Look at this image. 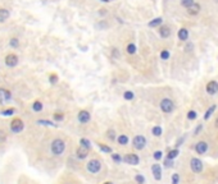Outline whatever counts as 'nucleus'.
<instances>
[{
  "mask_svg": "<svg viewBox=\"0 0 218 184\" xmlns=\"http://www.w3.org/2000/svg\"><path fill=\"white\" fill-rule=\"evenodd\" d=\"M65 148V143H64V141L63 139H54L53 141V143H51V152L55 155V156H59V155L63 153Z\"/></svg>",
  "mask_w": 218,
  "mask_h": 184,
  "instance_id": "obj_1",
  "label": "nucleus"
},
{
  "mask_svg": "<svg viewBox=\"0 0 218 184\" xmlns=\"http://www.w3.org/2000/svg\"><path fill=\"white\" fill-rule=\"evenodd\" d=\"M160 109L163 112H167V114H169V112L173 111L174 109V104L172 100H169V98H163V100L160 101Z\"/></svg>",
  "mask_w": 218,
  "mask_h": 184,
  "instance_id": "obj_2",
  "label": "nucleus"
},
{
  "mask_svg": "<svg viewBox=\"0 0 218 184\" xmlns=\"http://www.w3.org/2000/svg\"><path fill=\"white\" fill-rule=\"evenodd\" d=\"M23 122L21 120V119H14V120H12V123H10V131L13 132V133H21L22 131H23Z\"/></svg>",
  "mask_w": 218,
  "mask_h": 184,
  "instance_id": "obj_3",
  "label": "nucleus"
},
{
  "mask_svg": "<svg viewBox=\"0 0 218 184\" xmlns=\"http://www.w3.org/2000/svg\"><path fill=\"white\" fill-rule=\"evenodd\" d=\"M100 169H101V162H100L99 160H91V161H89V164H87V170H89L90 173L96 174V173H99Z\"/></svg>",
  "mask_w": 218,
  "mask_h": 184,
  "instance_id": "obj_4",
  "label": "nucleus"
},
{
  "mask_svg": "<svg viewBox=\"0 0 218 184\" xmlns=\"http://www.w3.org/2000/svg\"><path fill=\"white\" fill-rule=\"evenodd\" d=\"M132 145H133V147L136 150H143L146 146V139L143 136H136L133 138V141H132Z\"/></svg>",
  "mask_w": 218,
  "mask_h": 184,
  "instance_id": "obj_5",
  "label": "nucleus"
},
{
  "mask_svg": "<svg viewBox=\"0 0 218 184\" xmlns=\"http://www.w3.org/2000/svg\"><path fill=\"white\" fill-rule=\"evenodd\" d=\"M190 167H191V170L194 173H200L203 170V162H201V160H199L196 157H193L191 161H190Z\"/></svg>",
  "mask_w": 218,
  "mask_h": 184,
  "instance_id": "obj_6",
  "label": "nucleus"
},
{
  "mask_svg": "<svg viewBox=\"0 0 218 184\" xmlns=\"http://www.w3.org/2000/svg\"><path fill=\"white\" fill-rule=\"evenodd\" d=\"M123 161L126 164H130V165H138L140 162V159H139L138 155L131 153V155H126V156L123 157Z\"/></svg>",
  "mask_w": 218,
  "mask_h": 184,
  "instance_id": "obj_7",
  "label": "nucleus"
},
{
  "mask_svg": "<svg viewBox=\"0 0 218 184\" xmlns=\"http://www.w3.org/2000/svg\"><path fill=\"white\" fill-rule=\"evenodd\" d=\"M10 97H12V93L10 91L5 90V88H0V104H5L7 101L10 100Z\"/></svg>",
  "mask_w": 218,
  "mask_h": 184,
  "instance_id": "obj_8",
  "label": "nucleus"
},
{
  "mask_svg": "<svg viewBox=\"0 0 218 184\" xmlns=\"http://www.w3.org/2000/svg\"><path fill=\"white\" fill-rule=\"evenodd\" d=\"M5 64L8 65V67H16L17 64H18V58H17V55H14V54H9V55H7L5 56Z\"/></svg>",
  "mask_w": 218,
  "mask_h": 184,
  "instance_id": "obj_9",
  "label": "nucleus"
},
{
  "mask_svg": "<svg viewBox=\"0 0 218 184\" xmlns=\"http://www.w3.org/2000/svg\"><path fill=\"white\" fill-rule=\"evenodd\" d=\"M207 150H208V145H207V142H204V141H200V142H198L195 146V151L199 155H204L207 152Z\"/></svg>",
  "mask_w": 218,
  "mask_h": 184,
  "instance_id": "obj_10",
  "label": "nucleus"
},
{
  "mask_svg": "<svg viewBox=\"0 0 218 184\" xmlns=\"http://www.w3.org/2000/svg\"><path fill=\"white\" fill-rule=\"evenodd\" d=\"M89 120H90V114H89V111L82 110V111L78 112V122H80V123L85 124V123H87Z\"/></svg>",
  "mask_w": 218,
  "mask_h": 184,
  "instance_id": "obj_11",
  "label": "nucleus"
},
{
  "mask_svg": "<svg viewBox=\"0 0 218 184\" xmlns=\"http://www.w3.org/2000/svg\"><path fill=\"white\" fill-rule=\"evenodd\" d=\"M152 173H153V177L155 178V180L162 179V170H160V166L158 164H154L152 166Z\"/></svg>",
  "mask_w": 218,
  "mask_h": 184,
  "instance_id": "obj_12",
  "label": "nucleus"
},
{
  "mask_svg": "<svg viewBox=\"0 0 218 184\" xmlns=\"http://www.w3.org/2000/svg\"><path fill=\"white\" fill-rule=\"evenodd\" d=\"M207 91H208V93H210V95L217 93V92H218V83H217L215 81L209 82V83L207 84Z\"/></svg>",
  "mask_w": 218,
  "mask_h": 184,
  "instance_id": "obj_13",
  "label": "nucleus"
},
{
  "mask_svg": "<svg viewBox=\"0 0 218 184\" xmlns=\"http://www.w3.org/2000/svg\"><path fill=\"white\" fill-rule=\"evenodd\" d=\"M87 153H89V150H87V148H85V147H82V146L77 148V157H78V159H81V160L86 159Z\"/></svg>",
  "mask_w": 218,
  "mask_h": 184,
  "instance_id": "obj_14",
  "label": "nucleus"
},
{
  "mask_svg": "<svg viewBox=\"0 0 218 184\" xmlns=\"http://www.w3.org/2000/svg\"><path fill=\"white\" fill-rule=\"evenodd\" d=\"M9 16H10V13L8 9H5V8L0 9V22H5L9 18Z\"/></svg>",
  "mask_w": 218,
  "mask_h": 184,
  "instance_id": "obj_15",
  "label": "nucleus"
},
{
  "mask_svg": "<svg viewBox=\"0 0 218 184\" xmlns=\"http://www.w3.org/2000/svg\"><path fill=\"white\" fill-rule=\"evenodd\" d=\"M159 35H160L163 38L168 37V36L171 35V30H169V27H167V26H163V27H160V30H159Z\"/></svg>",
  "mask_w": 218,
  "mask_h": 184,
  "instance_id": "obj_16",
  "label": "nucleus"
},
{
  "mask_svg": "<svg viewBox=\"0 0 218 184\" xmlns=\"http://www.w3.org/2000/svg\"><path fill=\"white\" fill-rule=\"evenodd\" d=\"M199 10H200V5H199V4H195V3L189 8V13L191 14V16H195V14H198Z\"/></svg>",
  "mask_w": 218,
  "mask_h": 184,
  "instance_id": "obj_17",
  "label": "nucleus"
},
{
  "mask_svg": "<svg viewBox=\"0 0 218 184\" xmlns=\"http://www.w3.org/2000/svg\"><path fill=\"white\" fill-rule=\"evenodd\" d=\"M179 37H180V40H182V41H186V40H187L189 32H187L186 28H181V30L179 31Z\"/></svg>",
  "mask_w": 218,
  "mask_h": 184,
  "instance_id": "obj_18",
  "label": "nucleus"
},
{
  "mask_svg": "<svg viewBox=\"0 0 218 184\" xmlns=\"http://www.w3.org/2000/svg\"><path fill=\"white\" fill-rule=\"evenodd\" d=\"M118 143H119L121 146L127 145V143H128V138H127V136H125V134L119 136V137H118Z\"/></svg>",
  "mask_w": 218,
  "mask_h": 184,
  "instance_id": "obj_19",
  "label": "nucleus"
},
{
  "mask_svg": "<svg viewBox=\"0 0 218 184\" xmlns=\"http://www.w3.org/2000/svg\"><path fill=\"white\" fill-rule=\"evenodd\" d=\"M177 156H179V150H177V148H174V150H171V151L168 152V155H167V157H168V159H171V160L176 159Z\"/></svg>",
  "mask_w": 218,
  "mask_h": 184,
  "instance_id": "obj_20",
  "label": "nucleus"
},
{
  "mask_svg": "<svg viewBox=\"0 0 218 184\" xmlns=\"http://www.w3.org/2000/svg\"><path fill=\"white\" fill-rule=\"evenodd\" d=\"M32 109H34V111H41L43 110V104L40 101H35L34 105H32Z\"/></svg>",
  "mask_w": 218,
  "mask_h": 184,
  "instance_id": "obj_21",
  "label": "nucleus"
},
{
  "mask_svg": "<svg viewBox=\"0 0 218 184\" xmlns=\"http://www.w3.org/2000/svg\"><path fill=\"white\" fill-rule=\"evenodd\" d=\"M14 112H16V109L10 107V109H7V110H3V111H2V114L5 115V117H10V115L14 114Z\"/></svg>",
  "mask_w": 218,
  "mask_h": 184,
  "instance_id": "obj_22",
  "label": "nucleus"
},
{
  "mask_svg": "<svg viewBox=\"0 0 218 184\" xmlns=\"http://www.w3.org/2000/svg\"><path fill=\"white\" fill-rule=\"evenodd\" d=\"M196 117H198V112H196V111H194V110H190V111L187 112V118H189L190 120H194V119H196Z\"/></svg>",
  "mask_w": 218,
  "mask_h": 184,
  "instance_id": "obj_23",
  "label": "nucleus"
},
{
  "mask_svg": "<svg viewBox=\"0 0 218 184\" xmlns=\"http://www.w3.org/2000/svg\"><path fill=\"white\" fill-rule=\"evenodd\" d=\"M181 4L185 7V8H190V7H191L193 4H194V0H181Z\"/></svg>",
  "mask_w": 218,
  "mask_h": 184,
  "instance_id": "obj_24",
  "label": "nucleus"
},
{
  "mask_svg": "<svg viewBox=\"0 0 218 184\" xmlns=\"http://www.w3.org/2000/svg\"><path fill=\"white\" fill-rule=\"evenodd\" d=\"M80 143H81V146H82V147H85V148H90V141H87V139H85V138H82V139H81L80 141Z\"/></svg>",
  "mask_w": 218,
  "mask_h": 184,
  "instance_id": "obj_25",
  "label": "nucleus"
},
{
  "mask_svg": "<svg viewBox=\"0 0 218 184\" xmlns=\"http://www.w3.org/2000/svg\"><path fill=\"white\" fill-rule=\"evenodd\" d=\"M215 110V106L213 105V106H210L208 110H207V112H205V115H204V119H209V117L212 115V112Z\"/></svg>",
  "mask_w": 218,
  "mask_h": 184,
  "instance_id": "obj_26",
  "label": "nucleus"
},
{
  "mask_svg": "<svg viewBox=\"0 0 218 184\" xmlns=\"http://www.w3.org/2000/svg\"><path fill=\"white\" fill-rule=\"evenodd\" d=\"M160 23H162V18H155V19H153L150 23H149V26H150V27H157Z\"/></svg>",
  "mask_w": 218,
  "mask_h": 184,
  "instance_id": "obj_27",
  "label": "nucleus"
},
{
  "mask_svg": "<svg viewBox=\"0 0 218 184\" xmlns=\"http://www.w3.org/2000/svg\"><path fill=\"white\" fill-rule=\"evenodd\" d=\"M135 180L138 182V184H144V183H145V178H144L141 174H138V175H136V177H135Z\"/></svg>",
  "mask_w": 218,
  "mask_h": 184,
  "instance_id": "obj_28",
  "label": "nucleus"
},
{
  "mask_svg": "<svg viewBox=\"0 0 218 184\" xmlns=\"http://www.w3.org/2000/svg\"><path fill=\"white\" fill-rule=\"evenodd\" d=\"M152 132H153V134H154V136L159 137V136L162 134V128H160V127H154Z\"/></svg>",
  "mask_w": 218,
  "mask_h": 184,
  "instance_id": "obj_29",
  "label": "nucleus"
},
{
  "mask_svg": "<svg viewBox=\"0 0 218 184\" xmlns=\"http://www.w3.org/2000/svg\"><path fill=\"white\" fill-rule=\"evenodd\" d=\"M37 124H43V125H50V127H55V124L49 122V120H37Z\"/></svg>",
  "mask_w": 218,
  "mask_h": 184,
  "instance_id": "obj_30",
  "label": "nucleus"
},
{
  "mask_svg": "<svg viewBox=\"0 0 218 184\" xmlns=\"http://www.w3.org/2000/svg\"><path fill=\"white\" fill-rule=\"evenodd\" d=\"M127 52H128V54H135V52H136V46H135L133 44H130V45L127 46Z\"/></svg>",
  "mask_w": 218,
  "mask_h": 184,
  "instance_id": "obj_31",
  "label": "nucleus"
},
{
  "mask_svg": "<svg viewBox=\"0 0 218 184\" xmlns=\"http://www.w3.org/2000/svg\"><path fill=\"white\" fill-rule=\"evenodd\" d=\"M9 44H10V46H12V47H18V45H19V41H18V38H12Z\"/></svg>",
  "mask_w": 218,
  "mask_h": 184,
  "instance_id": "obj_32",
  "label": "nucleus"
},
{
  "mask_svg": "<svg viewBox=\"0 0 218 184\" xmlns=\"http://www.w3.org/2000/svg\"><path fill=\"white\" fill-rule=\"evenodd\" d=\"M179 183H180V175L173 174L172 175V184H179Z\"/></svg>",
  "mask_w": 218,
  "mask_h": 184,
  "instance_id": "obj_33",
  "label": "nucleus"
},
{
  "mask_svg": "<svg viewBox=\"0 0 218 184\" xmlns=\"http://www.w3.org/2000/svg\"><path fill=\"white\" fill-rule=\"evenodd\" d=\"M123 97L126 98V100H132V98H133V93L131 91H126L125 95H123Z\"/></svg>",
  "mask_w": 218,
  "mask_h": 184,
  "instance_id": "obj_34",
  "label": "nucleus"
},
{
  "mask_svg": "<svg viewBox=\"0 0 218 184\" xmlns=\"http://www.w3.org/2000/svg\"><path fill=\"white\" fill-rule=\"evenodd\" d=\"M99 147H100V150H101V151H104V152H106V153H111V152H112V148H111V147H108V146L99 145Z\"/></svg>",
  "mask_w": 218,
  "mask_h": 184,
  "instance_id": "obj_35",
  "label": "nucleus"
},
{
  "mask_svg": "<svg viewBox=\"0 0 218 184\" xmlns=\"http://www.w3.org/2000/svg\"><path fill=\"white\" fill-rule=\"evenodd\" d=\"M106 136H108V138H109V139H112V141H114V138H116V132L111 129V131H108Z\"/></svg>",
  "mask_w": 218,
  "mask_h": 184,
  "instance_id": "obj_36",
  "label": "nucleus"
},
{
  "mask_svg": "<svg viewBox=\"0 0 218 184\" xmlns=\"http://www.w3.org/2000/svg\"><path fill=\"white\" fill-rule=\"evenodd\" d=\"M112 159H113V160L117 162V164H119L122 160H123V159H121V156H119L118 153H113V155H112Z\"/></svg>",
  "mask_w": 218,
  "mask_h": 184,
  "instance_id": "obj_37",
  "label": "nucleus"
},
{
  "mask_svg": "<svg viewBox=\"0 0 218 184\" xmlns=\"http://www.w3.org/2000/svg\"><path fill=\"white\" fill-rule=\"evenodd\" d=\"M160 58L162 59H168L169 58V51L168 50H163L162 54H160Z\"/></svg>",
  "mask_w": 218,
  "mask_h": 184,
  "instance_id": "obj_38",
  "label": "nucleus"
},
{
  "mask_svg": "<svg viewBox=\"0 0 218 184\" xmlns=\"http://www.w3.org/2000/svg\"><path fill=\"white\" fill-rule=\"evenodd\" d=\"M63 118H64V115L62 114V112H57V114H54V119H55L57 122L63 120Z\"/></svg>",
  "mask_w": 218,
  "mask_h": 184,
  "instance_id": "obj_39",
  "label": "nucleus"
},
{
  "mask_svg": "<svg viewBox=\"0 0 218 184\" xmlns=\"http://www.w3.org/2000/svg\"><path fill=\"white\" fill-rule=\"evenodd\" d=\"M164 166H166V167H172V166H173V161H172L171 159H167V160L164 161Z\"/></svg>",
  "mask_w": 218,
  "mask_h": 184,
  "instance_id": "obj_40",
  "label": "nucleus"
},
{
  "mask_svg": "<svg viewBox=\"0 0 218 184\" xmlns=\"http://www.w3.org/2000/svg\"><path fill=\"white\" fill-rule=\"evenodd\" d=\"M154 159H155V160H160V159H162V151L154 152Z\"/></svg>",
  "mask_w": 218,
  "mask_h": 184,
  "instance_id": "obj_41",
  "label": "nucleus"
},
{
  "mask_svg": "<svg viewBox=\"0 0 218 184\" xmlns=\"http://www.w3.org/2000/svg\"><path fill=\"white\" fill-rule=\"evenodd\" d=\"M50 82H51V83H57V82H58V77H57L55 74H51V76H50Z\"/></svg>",
  "mask_w": 218,
  "mask_h": 184,
  "instance_id": "obj_42",
  "label": "nucleus"
},
{
  "mask_svg": "<svg viewBox=\"0 0 218 184\" xmlns=\"http://www.w3.org/2000/svg\"><path fill=\"white\" fill-rule=\"evenodd\" d=\"M5 133L3 132V131H0V143H2V142H4V141H5Z\"/></svg>",
  "mask_w": 218,
  "mask_h": 184,
  "instance_id": "obj_43",
  "label": "nucleus"
},
{
  "mask_svg": "<svg viewBox=\"0 0 218 184\" xmlns=\"http://www.w3.org/2000/svg\"><path fill=\"white\" fill-rule=\"evenodd\" d=\"M184 139H185V136H184V137H181V138H180L179 141H177L176 146H177V147H179V146H181V145H182V142H184Z\"/></svg>",
  "mask_w": 218,
  "mask_h": 184,
  "instance_id": "obj_44",
  "label": "nucleus"
},
{
  "mask_svg": "<svg viewBox=\"0 0 218 184\" xmlns=\"http://www.w3.org/2000/svg\"><path fill=\"white\" fill-rule=\"evenodd\" d=\"M200 131H201V125H199L198 128L195 129V134H199V132H200Z\"/></svg>",
  "mask_w": 218,
  "mask_h": 184,
  "instance_id": "obj_45",
  "label": "nucleus"
},
{
  "mask_svg": "<svg viewBox=\"0 0 218 184\" xmlns=\"http://www.w3.org/2000/svg\"><path fill=\"white\" fill-rule=\"evenodd\" d=\"M191 49H193V45H187V47H185V50H187L189 52L191 51Z\"/></svg>",
  "mask_w": 218,
  "mask_h": 184,
  "instance_id": "obj_46",
  "label": "nucleus"
},
{
  "mask_svg": "<svg viewBox=\"0 0 218 184\" xmlns=\"http://www.w3.org/2000/svg\"><path fill=\"white\" fill-rule=\"evenodd\" d=\"M215 127L218 128V118H217V120H215Z\"/></svg>",
  "mask_w": 218,
  "mask_h": 184,
  "instance_id": "obj_47",
  "label": "nucleus"
},
{
  "mask_svg": "<svg viewBox=\"0 0 218 184\" xmlns=\"http://www.w3.org/2000/svg\"><path fill=\"white\" fill-rule=\"evenodd\" d=\"M104 184H113V183H112V182H105Z\"/></svg>",
  "mask_w": 218,
  "mask_h": 184,
  "instance_id": "obj_48",
  "label": "nucleus"
},
{
  "mask_svg": "<svg viewBox=\"0 0 218 184\" xmlns=\"http://www.w3.org/2000/svg\"><path fill=\"white\" fill-rule=\"evenodd\" d=\"M101 2H109V0H101Z\"/></svg>",
  "mask_w": 218,
  "mask_h": 184,
  "instance_id": "obj_49",
  "label": "nucleus"
},
{
  "mask_svg": "<svg viewBox=\"0 0 218 184\" xmlns=\"http://www.w3.org/2000/svg\"><path fill=\"white\" fill-rule=\"evenodd\" d=\"M215 2H218V0H215Z\"/></svg>",
  "mask_w": 218,
  "mask_h": 184,
  "instance_id": "obj_50",
  "label": "nucleus"
},
{
  "mask_svg": "<svg viewBox=\"0 0 218 184\" xmlns=\"http://www.w3.org/2000/svg\"><path fill=\"white\" fill-rule=\"evenodd\" d=\"M109 2H111V0H109Z\"/></svg>",
  "mask_w": 218,
  "mask_h": 184,
  "instance_id": "obj_51",
  "label": "nucleus"
}]
</instances>
